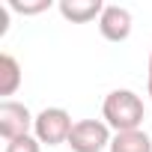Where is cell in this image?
Segmentation results:
<instances>
[{
	"label": "cell",
	"instance_id": "4",
	"mask_svg": "<svg viewBox=\"0 0 152 152\" xmlns=\"http://www.w3.org/2000/svg\"><path fill=\"white\" fill-rule=\"evenodd\" d=\"M33 122L36 116L30 113L27 104L9 99V102H0V134H3V140H18V137H27L33 131Z\"/></svg>",
	"mask_w": 152,
	"mask_h": 152
},
{
	"label": "cell",
	"instance_id": "1",
	"mask_svg": "<svg viewBox=\"0 0 152 152\" xmlns=\"http://www.w3.org/2000/svg\"><path fill=\"white\" fill-rule=\"evenodd\" d=\"M102 119L116 131H134L143 125V99L134 90H110L102 104Z\"/></svg>",
	"mask_w": 152,
	"mask_h": 152
},
{
	"label": "cell",
	"instance_id": "8",
	"mask_svg": "<svg viewBox=\"0 0 152 152\" xmlns=\"http://www.w3.org/2000/svg\"><path fill=\"white\" fill-rule=\"evenodd\" d=\"M21 87V66L12 54H0V96L3 102H9V96H15Z\"/></svg>",
	"mask_w": 152,
	"mask_h": 152
},
{
	"label": "cell",
	"instance_id": "9",
	"mask_svg": "<svg viewBox=\"0 0 152 152\" xmlns=\"http://www.w3.org/2000/svg\"><path fill=\"white\" fill-rule=\"evenodd\" d=\"M6 6H9L12 12H18V15H39V12L51 9L54 3H51V0H36V3H24V0H9Z\"/></svg>",
	"mask_w": 152,
	"mask_h": 152
},
{
	"label": "cell",
	"instance_id": "5",
	"mask_svg": "<svg viewBox=\"0 0 152 152\" xmlns=\"http://www.w3.org/2000/svg\"><path fill=\"white\" fill-rule=\"evenodd\" d=\"M131 12L125 6H104L102 18H99V33L107 42H125L131 36Z\"/></svg>",
	"mask_w": 152,
	"mask_h": 152
},
{
	"label": "cell",
	"instance_id": "11",
	"mask_svg": "<svg viewBox=\"0 0 152 152\" xmlns=\"http://www.w3.org/2000/svg\"><path fill=\"white\" fill-rule=\"evenodd\" d=\"M146 93L152 99V54H149V69H146Z\"/></svg>",
	"mask_w": 152,
	"mask_h": 152
},
{
	"label": "cell",
	"instance_id": "6",
	"mask_svg": "<svg viewBox=\"0 0 152 152\" xmlns=\"http://www.w3.org/2000/svg\"><path fill=\"white\" fill-rule=\"evenodd\" d=\"M57 9H60V15H63L66 21H72V24H87V21H93V18H102L104 3H102V0H60Z\"/></svg>",
	"mask_w": 152,
	"mask_h": 152
},
{
	"label": "cell",
	"instance_id": "2",
	"mask_svg": "<svg viewBox=\"0 0 152 152\" xmlns=\"http://www.w3.org/2000/svg\"><path fill=\"white\" fill-rule=\"evenodd\" d=\"M75 122L69 116V110L63 107H45L36 113V122H33V137L45 146H60V143H69V134H72Z\"/></svg>",
	"mask_w": 152,
	"mask_h": 152
},
{
	"label": "cell",
	"instance_id": "10",
	"mask_svg": "<svg viewBox=\"0 0 152 152\" xmlns=\"http://www.w3.org/2000/svg\"><path fill=\"white\" fill-rule=\"evenodd\" d=\"M6 152H42V143L27 134V137H18V140H9L6 143Z\"/></svg>",
	"mask_w": 152,
	"mask_h": 152
},
{
	"label": "cell",
	"instance_id": "3",
	"mask_svg": "<svg viewBox=\"0 0 152 152\" xmlns=\"http://www.w3.org/2000/svg\"><path fill=\"white\" fill-rule=\"evenodd\" d=\"M110 125L104 119H78L69 134V146L72 152H104L110 149Z\"/></svg>",
	"mask_w": 152,
	"mask_h": 152
},
{
	"label": "cell",
	"instance_id": "7",
	"mask_svg": "<svg viewBox=\"0 0 152 152\" xmlns=\"http://www.w3.org/2000/svg\"><path fill=\"white\" fill-rule=\"evenodd\" d=\"M110 152H152V137L143 128L116 131L113 140H110Z\"/></svg>",
	"mask_w": 152,
	"mask_h": 152
}]
</instances>
